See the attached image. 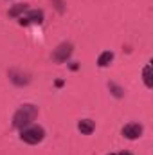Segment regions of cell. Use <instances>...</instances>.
Listing matches in <instances>:
<instances>
[{"label": "cell", "mask_w": 153, "mask_h": 155, "mask_svg": "<svg viewBox=\"0 0 153 155\" xmlns=\"http://www.w3.org/2000/svg\"><path fill=\"white\" fill-rule=\"evenodd\" d=\"M36 117H38V107H34V105H31V103H25V105H22V107L15 112V116H13V126L18 128V130H24V128L29 126Z\"/></svg>", "instance_id": "1"}, {"label": "cell", "mask_w": 153, "mask_h": 155, "mask_svg": "<svg viewBox=\"0 0 153 155\" xmlns=\"http://www.w3.org/2000/svg\"><path fill=\"white\" fill-rule=\"evenodd\" d=\"M45 137V130L41 126H25L20 134V139L27 144H38Z\"/></svg>", "instance_id": "2"}, {"label": "cell", "mask_w": 153, "mask_h": 155, "mask_svg": "<svg viewBox=\"0 0 153 155\" xmlns=\"http://www.w3.org/2000/svg\"><path fill=\"white\" fill-rule=\"evenodd\" d=\"M72 52H74V45H72L70 41H63V43H60V45L54 49L52 58H54V61L63 63V61H67V60L72 56Z\"/></svg>", "instance_id": "3"}, {"label": "cell", "mask_w": 153, "mask_h": 155, "mask_svg": "<svg viewBox=\"0 0 153 155\" xmlns=\"http://www.w3.org/2000/svg\"><path fill=\"white\" fill-rule=\"evenodd\" d=\"M29 24H43V11L41 9H31L20 18V25H29Z\"/></svg>", "instance_id": "4"}, {"label": "cell", "mask_w": 153, "mask_h": 155, "mask_svg": "<svg viewBox=\"0 0 153 155\" xmlns=\"http://www.w3.org/2000/svg\"><path fill=\"white\" fill-rule=\"evenodd\" d=\"M9 79H11V83L16 85V87H25V85L31 83V74H29V72H24V71L13 69V71H9Z\"/></svg>", "instance_id": "5"}, {"label": "cell", "mask_w": 153, "mask_h": 155, "mask_svg": "<svg viewBox=\"0 0 153 155\" xmlns=\"http://www.w3.org/2000/svg\"><path fill=\"white\" fill-rule=\"evenodd\" d=\"M122 135H124L126 139H130V141L139 139V137L142 135V126H141L139 123H130V124H126V126L122 128Z\"/></svg>", "instance_id": "6"}, {"label": "cell", "mask_w": 153, "mask_h": 155, "mask_svg": "<svg viewBox=\"0 0 153 155\" xmlns=\"http://www.w3.org/2000/svg\"><path fill=\"white\" fill-rule=\"evenodd\" d=\"M77 128H79V132H81V134L90 135V134L96 130V123H94L92 119H81V121L77 123Z\"/></svg>", "instance_id": "7"}, {"label": "cell", "mask_w": 153, "mask_h": 155, "mask_svg": "<svg viewBox=\"0 0 153 155\" xmlns=\"http://www.w3.org/2000/svg\"><path fill=\"white\" fill-rule=\"evenodd\" d=\"M112 60H114V52H112V51H105V52L99 54L97 65H99V67H108V65L112 63Z\"/></svg>", "instance_id": "8"}, {"label": "cell", "mask_w": 153, "mask_h": 155, "mask_svg": "<svg viewBox=\"0 0 153 155\" xmlns=\"http://www.w3.org/2000/svg\"><path fill=\"white\" fill-rule=\"evenodd\" d=\"M27 11V4H16L13 9H9V16L11 18H18L20 15H24Z\"/></svg>", "instance_id": "9"}, {"label": "cell", "mask_w": 153, "mask_h": 155, "mask_svg": "<svg viewBox=\"0 0 153 155\" xmlns=\"http://www.w3.org/2000/svg\"><path fill=\"white\" fill-rule=\"evenodd\" d=\"M144 83H146V87L148 88H151V65L148 63L146 67H144Z\"/></svg>", "instance_id": "10"}, {"label": "cell", "mask_w": 153, "mask_h": 155, "mask_svg": "<svg viewBox=\"0 0 153 155\" xmlns=\"http://www.w3.org/2000/svg\"><path fill=\"white\" fill-rule=\"evenodd\" d=\"M108 88L112 90V94H114L115 97H122V96H124V90H122L121 87H117L115 83H112V81L108 83Z\"/></svg>", "instance_id": "11"}, {"label": "cell", "mask_w": 153, "mask_h": 155, "mask_svg": "<svg viewBox=\"0 0 153 155\" xmlns=\"http://www.w3.org/2000/svg\"><path fill=\"white\" fill-rule=\"evenodd\" d=\"M119 155H132V153H130V152H121Z\"/></svg>", "instance_id": "12"}]
</instances>
